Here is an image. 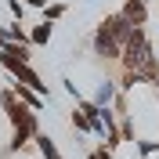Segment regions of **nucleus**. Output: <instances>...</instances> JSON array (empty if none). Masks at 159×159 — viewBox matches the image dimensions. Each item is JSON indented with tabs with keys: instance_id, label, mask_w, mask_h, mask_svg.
Returning <instances> with one entry per match:
<instances>
[{
	"instance_id": "17",
	"label": "nucleus",
	"mask_w": 159,
	"mask_h": 159,
	"mask_svg": "<svg viewBox=\"0 0 159 159\" xmlns=\"http://www.w3.org/2000/svg\"><path fill=\"white\" fill-rule=\"evenodd\" d=\"M156 94H159V87H156Z\"/></svg>"
},
{
	"instance_id": "3",
	"label": "nucleus",
	"mask_w": 159,
	"mask_h": 159,
	"mask_svg": "<svg viewBox=\"0 0 159 159\" xmlns=\"http://www.w3.org/2000/svg\"><path fill=\"white\" fill-rule=\"evenodd\" d=\"M0 65L7 69V76L15 80V83H25V87H29L33 94H40V98H43V101L51 98V94H47V83L40 80V72L33 69L29 61H18V58H15V54H4V51H0Z\"/></svg>"
},
{
	"instance_id": "12",
	"label": "nucleus",
	"mask_w": 159,
	"mask_h": 159,
	"mask_svg": "<svg viewBox=\"0 0 159 159\" xmlns=\"http://www.w3.org/2000/svg\"><path fill=\"white\" fill-rule=\"evenodd\" d=\"M134 148H138L141 156L148 159V156H156V141H148V138H138V141H134Z\"/></svg>"
},
{
	"instance_id": "2",
	"label": "nucleus",
	"mask_w": 159,
	"mask_h": 159,
	"mask_svg": "<svg viewBox=\"0 0 159 159\" xmlns=\"http://www.w3.org/2000/svg\"><path fill=\"white\" fill-rule=\"evenodd\" d=\"M134 29V25H127V18L123 15H109V18L98 22V29H94V36H90V47H94V54H98L101 61H119V54H123V43H127V33Z\"/></svg>"
},
{
	"instance_id": "16",
	"label": "nucleus",
	"mask_w": 159,
	"mask_h": 159,
	"mask_svg": "<svg viewBox=\"0 0 159 159\" xmlns=\"http://www.w3.org/2000/svg\"><path fill=\"white\" fill-rule=\"evenodd\" d=\"M156 156H159V138H156Z\"/></svg>"
},
{
	"instance_id": "1",
	"label": "nucleus",
	"mask_w": 159,
	"mask_h": 159,
	"mask_svg": "<svg viewBox=\"0 0 159 159\" xmlns=\"http://www.w3.org/2000/svg\"><path fill=\"white\" fill-rule=\"evenodd\" d=\"M119 65L127 72H134V76H141V83H156L159 87V61H156V51H152V40H148V33H145V25L127 33Z\"/></svg>"
},
{
	"instance_id": "15",
	"label": "nucleus",
	"mask_w": 159,
	"mask_h": 159,
	"mask_svg": "<svg viewBox=\"0 0 159 159\" xmlns=\"http://www.w3.org/2000/svg\"><path fill=\"white\" fill-rule=\"evenodd\" d=\"M22 4H25V7H40V11L47 7V0H22Z\"/></svg>"
},
{
	"instance_id": "11",
	"label": "nucleus",
	"mask_w": 159,
	"mask_h": 159,
	"mask_svg": "<svg viewBox=\"0 0 159 159\" xmlns=\"http://www.w3.org/2000/svg\"><path fill=\"white\" fill-rule=\"evenodd\" d=\"M61 15H65V4H61V0H54V4H47V7H43V22H51V25H54Z\"/></svg>"
},
{
	"instance_id": "6",
	"label": "nucleus",
	"mask_w": 159,
	"mask_h": 159,
	"mask_svg": "<svg viewBox=\"0 0 159 159\" xmlns=\"http://www.w3.org/2000/svg\"><path fill=\"white\" fill-rule=\"evenodd\" d=\"M116 94H119V87H116V80H101L98 83V90H94V105L98 109H112V101H116Z\"/></svg>"
},
{
	"instance_id": "5",
	"label": "nucleus",
	"mask_w": 159,
	"mask_h": 159,
	"mask_svg": "<svg viewBox=\"0 0 159 159\" xmlns=\"http://www.w3.org/2000/svg\"><path fill=\"white\" fill-rule=\"evenodd\" d=\"M7 90H11V98H15V101H22L29 112H40V109H43V98H40V94H33L25 83H15V80H11V87H7Z\"/></svg>"
},
{
	"instance_id": "14",
	"label": "nucleus",
	"mask_w": 159,
	"mask_h": 159,
	"mask_svg": "<svg viewBox=\"0 0 159 159\" xmlns=\"http://www.w3.org/2000/svg\"><path fill=\"white\" fill-rule=\"evenodd\" d=\"M94 152V159H112V148H105V145H98V148H90Z\"/></svg>"
},
{
	"instance_id": "7",
	"label": "nucleus",
	"mask_w": 159,
	"mask_h": 159,
	"mask_svg": "<svg viewBox=\"0 0 159 159\" xmlns=\"http://www.w3.org/2000/svg\"><path fill=\"white\" fill-rule=\"evenodd\" d=\"M4 29V43H18V47H29V29L22 25V22H7V25H0Z\"/></svg>"
},
{
	"instance_id": "8",
	"label": "nucleus",
	"mask_w": 159,
	"mask_h": 159,
	"mask_svg": "<svg viewBox=\"0 0 159 159\" xmlns=\"http://www.w3.org/2000/svg\"><path fill=\"white\" fill-rule=\"evenodd\" d=\"M51 36H54V25H51V22H40V25L29 29V47H47Z\"/></svg>"
},
{
	"instance_id": "13",
	"label": "nucleus",
	"mask_w": 159,
	"mask_h": 159,
	"mask_svg": "<svg viewBox=\"0 0 159 159\" xmlns=\"http://www.w3.org/2000/svg\"><path fill=\"white\" fill-rule=\"evenodd\" d=\"M7 7H11V15H15V22H22V15H25V4H22V0H11Z\"/></svg>"
},
{
	"instance_id": "10",
	"label": "nucleus",
	"mask_w": 159,
	"mask_h": 159,
	"mask_svg": "<svg viewBox=\"0 0 159 159\" xmlns=\"http://www.w3.org/2000/svg\"><path fill=\"white\" fill-rule=\"evenodd\" d=\"M69 119H72V127H76L80 134H94V127H90V119L83 116L80 109H72V112H69Z\"/></svg>"
},
{
	"instance_id": "4",
	"label": "nucleus",
	"mask_w": 159,
	"mask_h": 159,
	"mask_svg": "<svg viewBox=\"0 0 159 159\" xmlns=\"http://www.w3.org/2000/svg\"><path fill=\"white\" fill-rule=\"evenodd\" d=\"M119 15H123L127 25H134V29H141V25L148 22V7H145V0H123Z\"/></svg>"
},
{
	"instance_id": "9",
	"label": "nucleus",
	"mask_w": 159,
	"mask_h": 159,
	"mask_svg": "<svg viewBox=\"0 0 159 159\" xmlns=\"http://www.w3.org/2000/svg\"><path fill=\"white\" fill-rule=\"evenodd\" d=\"M33 148H36L43 159H61V152H58V145H54V138H47L43 130H40L36 138H33Z\"/></svg>"
}]
</instances>
